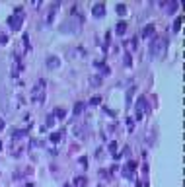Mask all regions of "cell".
I'll return each instance as SVG.
<instances>
[{"mask_svg": "<svg viewBox=\"0 0 185 187\" xmlns=\"http://www.w3.org/2000/svg\"><path fill=\"white\" fill-rule=\"evenodd\" d=\"M115 30H117V33H125V30H127V22H123V20H121V22L117 23V27H115Z\"/></svg>", "mask_w": 185, "mask_h": 187, "instance_id": "4fadbf2b", "label": "cell"}, {"mask_svg": "<svg viewBox=\"0 0 185 187\" xmlns=\"http://www.w3.org/2000/svg\"><path fill=\"white\" fill-rule=\"evenodd\" d=\"M0 148H2V142H0Z\"/></svg>", "mask_w": 185, "mask_h": 187, "instance_id": "83f0119b", "label": "cell"}, {"mask_svg": "<svg viewBox=\"0 0 185 187\" xmlns=\"http://www.w3.org/2000/svg\"><path fill=\"white\" fill-rule=\"evenodd\" d=\"M45 86H47V82H45V80H39L33 86V90H31V99H33V101L41 103L45 99Z\"/></svg>", "mask_w": 185, "mask_h": 187, "instance_id": "7a4b0ae2", "label": "cell"}, {"mask_svg": "<svg viewBox=\"0 0 185 187\" xmlns=\"http://www.w3.org/2000/svg\"><path fill=\"white\" fill-rule=\"evenodd\" d=\"M137 111H138L137 117L140 119V117H142V113L146 111V99H144V98H138V101H137Z\"/></svg>", "mask_w": 185, "mask_h": 187, "instance_id": "52a82bcc", "label": "cell"}, {"mask_svg": "<svg viewBox=\"0 0 185 187\" xmlns=\"http://www.w3.org/2000/svg\"><path fill=\"white\" fill-rule=\"evenodd\" d=\"M131 61H133V59H131V55H129V53H125V64H127V66H129V64H133Z\"/></svg>", "mask_w": 185, "mask_h": 187, "instance_id": "ffe728a7", "label": "cell"}, {"mask_svg": "<svg viewBox=\"0 0 185 187\" xmlns=\"http://www.w3.org/2000/svg\"><path fill=\"white\" fill-rule=\"evenodd\" d=\"M4 125H6V123H4V119L0 117V131H2V129H4Z\"/></svg>", "mask_w": 185, "mask_h": 187, "instance_id": "484cf974", "label": "cell"}, {"mask_svg": "<svg viewBox=\"0 0 185 187\" xmlns=\"http://www.w3.org/2000/svg\"><path fill=\"white\" fill-rule=\"evenodd\" d=\"M134 168H137V162L131 160L129 164L125 166V170H123V176H125V177H133L134 176Z\"/></svg>", "mask_w": 185, "mask_h": 187, "instance_id": "5b68a950", "label": "cell"}, {"mask_svg": "<svg viewBox=\"0 0 185 187\" xmlns=\"http://www.w3.org/2000/svg\"><path fill=\"white\" fill-rule=\"evenodd\" d=\"M164 45H166V39H162V37H154L152 39V45H150V55L152 57H158L164 53Z\"/></svg>", "mask_w": 185, "mask_h": 187, "instance_id": "3957f363", "label": "cell"}, {"mask_svg": "<svg viewBox=\"0 0 185 187\" xmlns=\"http://www.w3.org/2000/svg\"><path fill=\"white\" fill-rule=\"evenodd\" d=\"M92 14L96 16V18H101V16L105 14V4H103V2H97V4H94V8H92Z\"/></svg>", "mask_w": 185, "mask_h": 187, "instance_id": "277c9868", "label": "cell"}, {"mask_svg": "<svg viewBox=\"0 0 185 187\" xmlns=\"http://www.w3.org/2000/svg\"><path fill=\"white\" fill-rule=\"evenodd\" d=\"M86 183H88V179H86L84 176H78L76 179H74V185L76 187H86Z\"/></svg>", "mask_w": 185, "mask_h": 187, "instance_id": "30bf717a", "label": "cell"}, {"mask_svg": "<svg viewBox=\"0 0 185 187\" xmlns=\"http://www.w3.org/2000/svg\"><path fill=\"white\" fill-rule=\"evenodd\" d=\"M27 135V129H22V131H14V140H20Z\"/></svg>", "mask_w": 185, "mask_h": 187, "instance_id": "8fae6325", "label": "cell"}, {"mask_svg": "<svg viewBox=\"0 0 185 187\" xmlns=\"http://www.w3.org/2000/svg\"><path fill=\"white\" fill-rule=\"evenodd\" d=\"M53 123H55V117L49 115V117H47V125H49V127H53Z\"/></svg>", "mask_w": 185, "mask_h": 187, "instance_id": "7402d4cb", "label": "cell"}, {"mask_svg": "<svg viewBox=\"0 0 185 187\" xmlns=\"http://www.w3.org/2000/svg\"><path fill=\"white\" fill-rule=\"evenodd\" d=\"M154 31H156L154 23H148V26L142 27V37H150V35H154Z\"/></svg>", "mask_w": 185, "mask_h": 187, "instance_id": "ba28073f", "label": "cell"}, {"mask_svg": "<svg viewBox=\"0 0 185 187\" xmlns=\"http://www.w3.org/2000/svg\"><path fill=\"white\" fill-rule=\"evenodd\" d=\"M64 115H66V111H64L63 107H57V109H55V115H53V117H57V119H64Z\"/></svg>", "mask_w": 185, "mask_h": 187, "instance_id": "7c38bea8", "label": "cell"}, {"mask_svg": "<svg viewBox=\"0 0 185 187\" xmlns=\"http://www.w3.org/2000/svg\"><path fill=\"white\" fill-rule=\"evenodd\" d=\"M115 10H117L119 14H125V12H127V6H125V4H117V6H115Z\"/></svg>", "mask_w": 185, "mask_h": 187, "instance_id": "e0dca14e", "label": "cell"}, {"mask_svg": "<svg viewBox=\"0 0 185 187\" xmlns=\"http://www.w3.org/2000/svg\"><path fill=\"white\" fill-rule=\"evenodd\" d=\"M100 101H101L100 98H92V101H90V103H92V105H97V103H100Z\"/></svg>", "mask_w": 185, "mask_h": 187, "instance_id": "603a6c76", "label": "cell"}, {"mask_svg": "<svg viewBox=\"0 0 185 187\" xmlns=\"http://www.w3.org/2000/svg\"><path fill=\"white\" fill-rule=\"evenodd\" d=\"M60 140V132H53L51 135V142H59Z\"/></svg>", "mask_w": 185, "mask_h": 187, "instance_id": "ac0fdd59", "label": "cell"}, {"mask_svg": "<svg viewBox=\"0 0 185 187\" xmlns=\"http://www.w3.org/2000/svg\"><path fill=\"white\" fill-rule=\"evenodd\" d=\"M6 41H8V37H6V35H0V43H6Z\"/></svg>", "mask_w": 185, "mask_h": 187, "instance_id": "d4e9b609", "label": "cell"}, {"mask_svg": "<svg viewBox=\"0 0 185 187\" xmlns=\"http://www.w3.org/2000/svg\"><path fill=\"white\" fill-rule=\"evenodd\" d=\"M82 111H84V103L78 101L76 105H74V113H82Z\"/></svg>", "mask_w": 185, "mask_h": 187, "instance_id": "2e32d148", "label": "cell"}, {"mask_svg": "<svg viewBox=\"0 0 185 187\" xmlns=\"http://www.w3.org/2000/svg\"><path fill=\"white\" fill-rule=\"evenodd\" d=\"M82 18H78V16H70L68 20H64L63 23H60V31L63 33H74L78 30V26H80Z\"/></svg>", "mask_w": 185, "mask_h": 187, "instance_id": "6da1fadb", "label": "cell"}, {"mask_svg": "<svg viewBox=\"0 0 185 187\" xmlns=\"http://www.w3.org/2000/svg\"><path fill=\"white\" fill-rule=\"evenodd\" d=\"M100 82H101V78H100V76H94L92 80H90V84H100Z\"/></svg>", "mask_w": 185, "mask_h": 187, "instance_id": "44dd1931", "label": "cell"}, {"mask_svg": "<svg viewBox=\"0 0 185 187\" xmlns=\"http://www.w3.org/2000/svg\"><path fill=\"white\" fill-rule=\"evenodd\" d=\"M63 187H72V185H68V183H64V185H63Z\"/></svg>", "mask_w": 185, "mask_h": 187, "instance_id": "4316f807", "label": "cell"}, {"mask_svg": "<svg viewBox=\"0 0 185 187\" xmlns=\"http://www.w3.org/2000/svg\"><path fill=\"white\" fill-rule=\"evenodd\" d=\"M59 57H55V55H51V57H47V66H53V68H55V66H59Z\"/></svg>", "mask_w": 185, "mask_h": 187, "instance_id": "9c48e42d", "label": "cell"}, {"mask_svg": "<svg viewBox=\"0 0 185 187\" xmlns=\"http://www.w3.org/2000/svg\"><path fill=\"white\" fill-rule=\"evenodd\" d=\"M8 26H10L12 30H18V27L22 26V18H20L18 14H16V16H10V18H8Z\"/></svg>", "mask_w": 185, "mask_h": 187, "instance_id": "8992f818", "label": "cell"}, {"mask_svg": "<svg viewBox=\"0 0 185 187\" xmlns=\"http://www.w3.org/2000/svg\"><path fill=\"white\" fill-rule=\"evenodd\" d=\"M127 125H129V129H133V117H129V119H127Z\"/></svg>", "mask_w": 185, "mask_h": 187, "instance_id": "cb8c5ba5", "label": "cell"}, {"mask_svg": "<svg viewBox=\"0 0 185 187\" xmlns=\"http://www.w3.org/2000/svg\"><path fill=\"white\" fill-rule=\"evenodd\" d=\"M181 23H183V18L179 16V18L175 20V23H174V31H179V27H181Z\"/></svg>", "mask_w": 185, "mask_h": 187, "instance_id": "9a60e30c", "label": "cell"}, {"mask_svg": "<svg viewBox=\"0 0 185 187\" xmlns=\"http://www.w3.org/2000/svg\"><path fill=\"white\" fill-rule=\"evenodd\" d=\"M133 94H134V88H131L129 92H127V103H131V98H133Z\"/></svg>", "mask_w": 185, "mask_h": 187, "instance_id": "d6986e66", "label": "cell"}, {"mask_svg": "<svg viewBox=\"0 0 185 187\" xmlns=\"http://www.w3.org/2000/svg\"><path fill=\"white\" fill-rule=\"evenodd\" d=\"M162 4H164V6H166L170 12H174L175 8H177V2H174V0H171V2H162Z\"/></svg>", "mask_w": 185, "mask_h": 187, "instance_id": "5bb4252c", "label": "cell"}]
</instances>
